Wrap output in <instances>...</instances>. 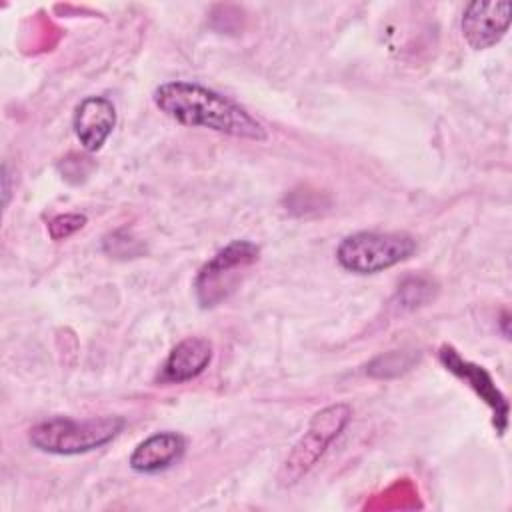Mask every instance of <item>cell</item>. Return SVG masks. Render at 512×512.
Returning <instances> with one entry per match:
<instances>
[{"label":"cell","mask_w":512,"mask_h":512,"mask_svg":"<svg viewBox=\"0 0 512 512\" xmlns=\"http://www.w3.org/2000/svg\"><path fill=\"white\" fill-rule=\"evenodd\" d=\"M414 360H416V356H414L412 352L392 350V352H388V354H384V356H378V358L370 364L368 372H370L372 376H380V378L398 376V374L410 370V366L414 364Z\"/></svg>","instance_id":"8fae6325"},{"label":"cell","mask_w":512,"mask_h":512,"mask_svg":"<svg viewBox=\"0 0 512 512\" xmlns=\"http://www.w3.org/2000/svg\"><path fill=\"white\" fill-rule=\"evenodd\" d=\"M152 100L160 112L190 128H208L226 136L264 142L268 132L236 100L198 82L170 80L156 86Z\"/></svg>","instance_id":"6da1fadb"},{"label":"cell","mask_w":512,"mask_h":512,"mask_svg":"<svg viewBox=\"0 0 512 512\" xmlns=\"http://www.w3.org/2000/svg\"><path fill=\"white\" fill-rule=\"evenodd\" d=\"M442 366L452 372L456 378L464 380L492 410V424L502 436L508 430V400L494 384L492 376L478 364L464 360L452 346H442L438 352Z\"/></svg>","instance_id":"8992f818"},{"label":"cell","mask_w":512,"mask_h":512,"mask_svg":"<svg viewBox=\"0 0 512 512\" xmlns=\"http://www.w3.org/2000/svg\"><path fill=\"white\" fill-rule=\"evenodd\" d=\"M212 342L200 336L180 340L168 354L160 370V382L182 384L200 376L212 362Z\"/></svg>","instance_id":"9c48e42d"},{"label":"cell","mask_w":512,"mask_h":512,"mask_svg":"<svg viewBox=\"0 0 512 512\" xmlns=\"http://www.w3.org/2000/svg\"><path fill=\"white\" fill-rule=\"evenodd\" d=\"M260 248L250 240H232L220 248L200 270L194 280L196 298L202 308L220 304L238 284V272L258 260Z\"/></svg>","instance_id":"5b68a950"},{"label":"cell","mask_w":512,"mask_h":512,"mask_svg":"<svg viewBox=\"0 0 512 512\" xmlns=\"http://www.w3.org/2000/svg\"><path fill=\"white\" fill-rule=\"evenodd\" d=\"M350 416H352V408L346 402H336L318 410L308 422L306 432L298 438V442L288 452L278 472L280 484L292 486L302 476H306L322 458L326 448L346 428V424L350 422Z\"/></svg>","instance_id":"277c9868"},{"label":"cell","mask_w":512,"mask_h":512,"mask_svg":"<svg viewBox=\"0 0 512 512\" xmlns=\"http://www.w3.org/2000/svg\"><path fill=\"white\" fill-rule=\"evenodd\" d=\"M126 426L120 416H98V418H66L56 416L34 424L28 430V442L48 454L76 456L98 450L112 442Z\"/></svg>","instance_id":"7a4b0ae2"},{"label":"cell","mask_w":512,"mask_h":512,"mask_svg":"<svg viewBox=\"0 0 512 512\" xmlns=\"http://www.w3.org/2000/svg\"><path fill=\"white\" fill-rule=\"evenodd\" d=\"M116 126V108L106 96H86L74 110L72 128L88 152H98Z\"/></svg>","instance_id":"ba28073f"},{"label":"cell","mask_w":512,"mask_h":512,"mask_svg":"<svg viewBox=\"0 0 512 512\" xmlns=\"http://www.w3.org/2000/svg\"><path fill=\"white\" fill-rule=\"evenodd\" d=\"M86 216L78 212H68V214H58L48 222V234L52 240H66L86 224Z\"/></svg>","instance_id":"7c38bea8"},{"label":"cell","mask_w":512,"mask_h":512,"mask_svg":"<svg viewBox=\"0 0 512 512\" xmlns=\"http://www.w3.org/2000/svg\"><path fill=\"white\" fill-rule=\"evenodd\" d=\"M398 296L402 298V304L410 308L420 306L432 296V284L424 278H410L402 284V288L398 290Z\"/></svg>","instance_id":"4fadbf2b"},{"label":"cell","mask_w":512,"mask_h":512,"mask_svg":"<svg viewBox=\"0 0 512 512\" xmlns=\"http://www.w3.org/2000/svg\"><path fill=\"white\" fill-rule=\"evenodd\" d=\"M512 4L504 2H470L462 12V36L474 50H486L498 44L510 26Z\"/></svg>","instance_id":"52a82bcc"},{"label":"cell","mask_w":512,"mask_h":512,"mask_svg":"<svg viewBox=\"0 0 512 512\" xmlns=\"http://www.w3.org/2000/svg\"><path fill=\"white\" fill-rule=\"evenodd\" d=\"M186 452V438L178 432L164 430L144 438L130 454L128 464L140 474H158L174 466Z\"/></svg>","instance_id":"30bf717a"},{"label":"cell","mask_w":512,"mask_h":512,"mask_svg":"<svg viewBox=\"0 0 512 512\" xmlns=\"http://www.w3.org/2000/svg\"><path fill=\"white\" fill-rule=\"evenodd\" d=\"M2 194H4V206L10 200V174H8V166H2Z\"/></svg>","instance_id":"5bb4252c"},{"label":"cell","mask_w":512,"mask_h":512,"mask_svg":"<svg viewBox=\"0 0 512 512\" xmlns=\"http://www.w3.org/2000/svg\"><path fill=\"white\" fill-rule=\"evenodd\" d=\"M416 252V240L406 232L362 230L340 240L336 248L338 264L352 274H378Z\"/></svg>","instance_id":"3957f363"}]
</instances>
